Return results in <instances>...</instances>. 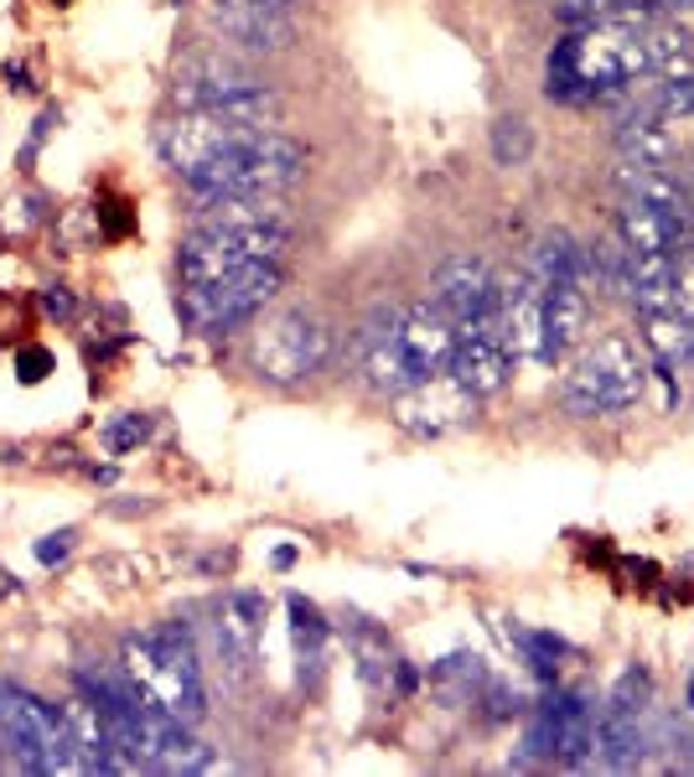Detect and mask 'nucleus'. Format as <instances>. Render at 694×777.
I'll return each instance as SVG.
<instances>
[{"label": "nucleus", "mask_w": 694, "mask_h": 777, "mask_svg": "<svg viewBox=\"0 0 694 777\" xmlns=\"http://www.w3.org/2000/svg\"><path fill=\"white\" fill-rule=\"evenodd\" d=\"M207 26L244 52H286L296 42V26L270 0H203Z\"/></svg>", "instance_id": "12"}, {"label": "nucleus", "mask_w": 694, "mask_h": 777, "mask_svg": "<svg viewBox=\"0 0 694 777\" xmlns=\"http://www.w3.org/2000/svg\"><path fill=\"white\" fill-rule=\"evenodd\" d=\"M0 746L21 773L52 777V773H84L78 746H73L68 715L52 710L42 694L21 684H0Z\"/></svg>", "instance_id": "4"}, {"label": "nucleus", "mask_w": 694, "mask_h": 777, "mask_svg": "<svg viewBox=\"0 0 694 777\" xmlns=\"http://www.w3.org/2000/svg\"><path fill=\"white\" fill-rule=\"evenodd\" d=\"M617 182H622L627 198H638L648 207H663L674 219L690 223V203H684V177L674 167H617Z\"/></svg>", "instance_id": "22"}, {"label": "nucleus", "mask_w": 694, "mask_h": 777, "mask_svg": "<svg viewBox=\"0 0 694 777\" xmlns=\"http://www.w3.org/2000/svg\"><path fill=\"white\" fill-rule=\"evenodd\" d=\"M270 6H280V11H286V6H296V0H270Z\"/></svg>", "instance_id": "41"}, {"label": "nucleus", "mask_w": 694, "mask_h": 777, "mask_svg": "<svg viewBox=\"0 0 694 777\" xmlns=\"http://www.w3.org/2000/svg\"><path fill=\"white\" fill-rule=\"evenodd\" d=\"M596 757L611 773H632L648 757V726L643 715H627V710H601V726H596Z\"/></svg>", "instance_id": "20"}, {"label": "nucleus", "mask_w": 694, "mask_h": 777, "mask_svg": "<svg viewBox=\"0 0 694 777\" xmlns=\"http://www.w3.org/2000/svg\"><path fill=\"white\" fill-rule=\"evenodd\" d=\"M648 705H653V674H648L643 663H627L622 674H617V684H611V694H607V710L648 715Z\"/></svg>", "instance_id": "31"}, {"label": "nucleus", "mask_w": 694, "mask_h": 777, "mask_svg": "<svg viewBox=\"0 0 694 777\" xmlns=\"http://www.w3.org/2000/svg\"><path fill=\"white\" fill-rule=\"evenodd\" d=\"M389 405L394 421L405 425L409 436H451V430L477 421V394L461 388L451 373H436V379L409 384L405 394H389Z\"/></svg>", "instance_id": "11"}, {"label": "nucleus", "mask_w": 694, "mask_h": 777, "mask_svg": "<svg viewBox=\"0 0 694 777\" xmlns=\"http://www.w3.org/2000/svg\"><path fill=\"white\" fill-rule=\"evenodd\" d=\"M498 317H503V338L513 358L524 363H549V342H544V280L534 270L513 275L509 286H498Z\"/></svg>", "instance_id": "16"}, {"label": "nucleus", "mask_w": 694, "mask_h": 777, "mask_svg": "<svg viewBox=\"0 0 694 777\" xmlns=\"http://www.w3.org/2000/svg\"><path fill=\"white\" fill-rule=\"evenodd\" d=\"M332 358V332L306 311H280L249 338V369L270 384H301Z\"/></svg>", "instance_id": "9"}, {"label": "nucleus", "mask_w": 694, "mask_h": 777, "mask_svg": "<svg viewBox=\"0 0 694 777\" xmlns=\"http://www.w3.org/2000/svg\"><path fill=\"white\" fill-rule=\"evenodd\" d=\"M528 270L540 275L544 286H559V280H580L586 286V249H580L570 234H544L540 249H534V265Z\"/></svg>", "instance_id": "25"}, {"label": "nucleus", "mask_w": 694, "mask_h": 777, "mask_svg": "<svg viewBox=\"0 0 694 777\" xmlns=\"http://www.w3.org/2000/svg\"><path fill=\"white\" fill-rule=\"evenodd\" d=\"M436 679L440 684H457V694L461 700H472V690H482L488 684V669H482V659H467V653H457V659H446V663H436Z\"/></svg>", "instance_id": "32"}, {"label": "nucleus", "mask_w": 694, "mask_h": 777, "mask_svg": "<svg viewBox=\"0 0 694 777\" xmlns=\"http://www.w3.org/2000/svg\"><path fill=\"white\" fill-rule=\"evenodd\" d=\"M627 301L638 311H674V254H632L627 259Z\"/></svg>", "instance_id": "21"}, {"label": "nucleus", "mask_w": 694, "mask_h": 777, "mask_svg": "<svg viewBox=\"0 0 694 777\" xmlns=\"http://www.w3.org/2000/svg\"><path fill=\"white\" fill-rule=\"evenodd\" d=\"M259 622H265V602H259L255 592H234L228 602H223V611H218V642L234 653L238 663L255 659Z\"/></svg>", "instance_id": "23"}, {"label": "nucleus", "mask_w": 694, "mask_h": 777, "mask_svg": "<svg viewBox=\"0 0 694 777\" xmlns=\"http://www.w3.org/2000/svg\"><path fill=\"white\" fill-rule=\"evenodd\" d=\"M357 369L378 394H405L409 384H420V373L409 369L405 338H399V306H378L363 327H357Z\"/></svg>", "instance_id": "14"}, {"label": "nucleus", "mask_w": 694, "mask_h": 777, "mask_svg": "<svg viewBox=\"0 0 694 777\" xmlns=\"http://www.w3.org/2000/svg\"><path fill=\"white\" fill-rule=\"evenodd\" d=\"M643 384H648V369L638 358V342L627 332H611V338L596 342L591 353H580V363L565 373L559 405L570 415H580V421L617 415V409H632L643 400Z\"/></svg>", "instance_id": "5"}, {"label": "nucleus", "mask_w": 694, "mask_h": 777, "mask_svg": "<svg viewBox=\"0 0 694 777\" xmlns=\"http://www.w3.org/2000/svg\"><path fill=\"white\" fill-rule=\"evenodd\" d=\"M42 306H47L52 317H73V296L63 286H47L42 290Z\"/></svg>", "instance_id": "39"}, {"label": "nucleus", "mask_w": 694, "mask_h": 777, "mask_svg": "<svg viewBox=\"0 0 694 777\" xmlns=\"http://www.w3.org/2000/svg\"><path fill=\"white\" fill-rule=\"evenodd\" d=\"M430 301L457 321V327H472V321L498 317V280L482 259L472 254H451L446 265L430 280Z\"/></svg>", "instance_id": "15"}, {"label": "nucleus", "mask_w": 694, "mask_h": 777, "mask_svg": "<svg viewBox=\"0 0 694 777\" xmlns=\"http://www.w3.org/2000/svg\"><path fill=\"white\" fill-rule=\"evenodd\" d=\"M555 11H559L565 26H596V21H617V17H622V0H559Z\"/></svg>", "instance_id": "33"}, {"label": "nucleus", "mask_w": 694, "mask_h": 777, "mask_svg": "<svg viewBox=\"0 0 694 777\" xmlns=\"http://www.w3.org/2000/svg\"><path fill=\"white\" fill-rule=\"evenodd\" d=\"M446 373H451L461 388H472L477 400H482V394H498V388L509 384L513 348H509V338H503V317L457 327V353H451V369Z\"/></svg>", "instance_id": "13"}, {"label": "nucleus", "mask_w": 694, "mask_h": 777, "mask_svg": "<svg viewBox=\"0 0 694 777\" xmlns=\"http://www.w3.org/2000/svg\"><path fill=\"white\" fill-rule=\"evenodd\" d=\"M648 42V73L674 84V78H694V36L674 21H659V26H643Z\"/></svg>", "instance_id": "24"}, {"label": "nucleus", "mask_w": 694, "mask_h": 777, "mask_svg": "<svg viewBox=\"0 0 694 777\" xmlns=\"http://www.w3.org/2000/svg\"><path fill=\"white\" fill-rule=\"evenodd\" d=\"M125 674L136 679L146 700L186 721V726H197L207 710V690H203V663H197V648L186 638L182 622H161L151 632H130L125 638Z\"/></svg>", "instance_id": "2"}, {"label": "nucleus", "mask_w": 694, "mask_h": 777, "mask_svg": "<svg viewBox=\"0 0 694 777\" xmlns=\"http://www.w3.org/2000/svg\"><path fill=\"white\" fill-rule=\"evenodd\" d=\"M259 130H265V125H249V119H234V115L182 109L177 119H167V125H161L156 146H161V156H167V167L182 171V182H186V177H197L207 161H218V156L238 151V146H249Z\"/></svg>", "instance_id": "10"}, {"label": "nucleus", "mask_w": 694, "mask_h": 777, "mask_svg": "<svg viewBox=\"0 0 694 777\" xmlns=\"http://www.w3.org/2000/svg\"><path fill=\"white\" fill-rule=\"evenodd\" d=\"M509 638L524 648L528 669H534L540 679H555V659H565V653H570V642L555 638V632H540V627H509Z\"/></svg>", "instance_id": "29"}, {"label": "nucleus", "mask_w": 694, "mask_h": 777, "mask_svg": "<svg viewBox=\"0 0 694 777\" xmlns=\"http://www.w3.org/2000/svg\"><path fill=\"white\" fill-rule=\"evenodd\" d=\"M52 369H57V358H52L47 348H21V353H17V379H21V384H42Z\"/></svg>", "instance_id": "36"}, {"label": "nucleus", "mask_w": 694, "mask_h": 777, "mask_svg": "<svg viewBox=\"0 0 694 777\" xmlns=\"http://www.w3.org/2000/svg\"><path fill=\"white\" fill-rule=\"evenodd\" d=\"M684 228L690 223L674 219V213H663V207H648L638 198H627L622 203V219H617V234L632 254H674L684 244Z\"/></svg>", "instance_id": "19"}, {"label": "nucleus", "mask_w": 694, "mask_h": 777, "mask_svg": "<svg viewBox=\"0 0 694 777\" xmlns=\"http://www.w3.org/2000/svg\"><path fill=\"white\" fill-rule=\"evenodd\" d=\"M290 565H296V550H290V544H280V550H275V571H290Z\"/></svg>", "instance_id": "40"}, {"label": "nucleus", "mask_w": 694, "mask_h": 777, "mask_svg": "<svg viewBox=\"0 0 694 777\" xmlns=\"http://www.w3.org/2000/svg\"><path fill=\"white\" fill-rule=\"evenodd\" d=\"M648 78V42L643 21H596L559 36L544 68V94L555 104H596L611 88Z\"/></svg>", "instance_id": "1"}, {"label": "nucleus", "mask_w": 694, "mask_h": 777, "mask_svg": "<svg viewBox=\"0 0 694 777\" xmlns=\"http://www.w3.org/2000/svg\"><path fill=\"white\" fill-rule=\"evenodd\" d=\"M146 436H151V421H146V415H115V421L104 425V451L125 457V451H136Z\"/></svg>", "instance_id": "34"}, {"label": "nucleus", "mask_w": 694, "mask_h": 777, "mask_svg": "<svg viewBox=\"0 0 694 777\" xmlns=\"http://www.w3.org/2000/svg\"><path fill=\"white\" fill-rule=\"evenodd\" d=\"M52 6H68V0H52Z\"/></svg>", "instance_id": "42"}, {"label": "nucleus", "mask_w": 694, "mask_h": 777, "mask_svg": "<svg viewBox=\"0 0 694 777\" xmlns=\"http://www.w3.org/2000/svg\"><path fill=\"white\" fill-rule=\"evenodd\" d=\"M534 156V130H528L524 115H503L492 125V161L498 167H524Z\"/></svg>", "instance_id": "27"}, {"label": "nucleus", "mask_w": 694, "mask_h": 777, "mask_svg": "<svg viewBox=\"0 0 694 777\" xmlns=\"http://www.w3.org/2000/svg\"><path fill=\"white\" fill-rule=\"evenodd\" d=\"M290 607V638H296V653H301L306 663H317L322 659V642H327V617L306 596H290L286 602Z\"/></svg>", "instance_id": "28"}, {"label": "nucleus", "mask_w": 694, "mask_h": 777, "mask_svg": "<svg viewBox=\"0 0 694 777\" xmlns=\"http://www.w3.org/2000/svg\"><path fill=\"white\" fill-rule=\"evenodd\" d=\"M99 228L109 238H125L130 234V213H125V203H119V198H104L99 203Z\"/></svg>", "instance_id": "37"}, {"label": "nucleus", "mask_w": 694, "mask_h": 777, "mask_svg": "<svg viewBox=\"0 0 694 777\" xmlns=\"http://www.w3.org/2000/svg\"><path fill=\"white\" fill-rule=\"evenodd\" d=\"M399 338H405L409 369L420 379H436V373L451 369V353H457V321L446 317L436 301L405 306L399 311Z\"/></svg>", "instance_id": "17"}, {"label": "nucleus", "mask_w": 694, "mask_h": 777, "mask_svg": "<svg viewBox=\"0 0 694 777\" xmlns=\"http://www.w3.org/2000/svg\"><path fill=\"white\" fill-rule=\"evenodd\" d=\"M290 244V228H244V223H207L197 219V228L182 238V280L186 286H203L218 275L238 270V265H255V259H280Z\"/></svg>", "instance_id": "8"}, {"label": "nucleus", "mask_w": 694, "mask_h": 777, "mask_svg": "<svg viewBox=\"0 0 694 777\" xmlns=\"http://www.w3.org/2000/svg\"><path fill=\"white\" fill-rule=\"evenodd\" d=\"M353 653H357V674H363V684H369V690H389V674L399 669V659L389 653V642L378 638V632H357Z\"/></svg>", "instance_id": "30"}, {"label": "nucleus", "mask_w": 694, "mask_h": 777, "mask_svg": "<svg viewBox=\"0 0 694 777\" xmlns=\"http://www.w3.org/2000/svg\"><path fill=\"white\" fill-rule=\"evenodd\" d=\"M674 311L694 327V249L690 244L674 249Z\"/></svg>", "instance_id": "35"}, {"label": "nucleus", "mask_w": 694, "mask_h": 777, "mask_svg": "<svg viewBox=\"0 0 694 777\" xmlns=\"http://www.w3.org/2000/svg\"><path fill=\"white\" fill-rule=\"evenodd\" d=\"M643 342L663 363H694V327L679 311H648L643 317Z\"/></svg>", "instance_id": "26"}, {"label": "nucleus", "mask_w": 694, "mask_h": 777, "mask_svg": "<svg viewBox=\"0 0 694 777\" xmlns=\"http://www.w3.org/2000/svg\"><path fill=\"white\" fill-rule=\"evenodd\" d=\"M68 550H73V529H63V534H47V540H36L32 555L42 560V565H63V560H68Z\"/></svg>", "instance_id": "38"}, {"label": "nucleus", "mask_w": 694, "mask_h": 777, "mask_svg": "<svg viewBox=\"0 0 694 777\" xmlns=\"http://www.w3.org/2000/svg\"><path fill=\"white\" fill-rule=\"evenodd\" d=\"M301 177H306L301 140L280 136V130H259L249 146H238V151L207 161L197 177H186V187L203 203H218V198H280Z\"/></svg>", "instance_id": "3"}, {"label": "nucleus", "mask_w": 694, "mask_h": 777, "mask_svg": "<svg viewBox=\"0 0 694 777\" xmlns=\"http://www.w3.org/2000/svg\"><path fill=\"white\" fill-rule=\"evenodd\" d=\"M280 290V265L275 259H255V265H238V270L203 280V286L182 290V321L203 338H223L244 321L255 317L259 306Z\"/></svg>", "instance_id": "7"}, {"label": "nucleus", "mask_w": 694, "mask_h": 777, "mask_svg": "<svg viewBox=\"0 0 694 777\" xmlns=\"http://www.w3.org/2000/svg\"><path fill=\"white\" fill-rule=\"evenodd\" d=\"M171 99L182 109H207V115H234L249 125H270L275 119V94L270 84L249 73L244 63L223 57V52H192L177 78H171Z\"/></svg>", "instance_id": "6"}, {"label": "nucleus", "mask_w": 694, "mask_h": 777, "mask_svg": "<svg viewBox=\"0 0 694 777\" xmlns=\"http://www.w3.org/2000/svg\"><path fill=\"white\" fill-rule=\"evenodd\" d=\"M586 311H591V290L580 286V280L544 286V342H549V363L576 348V338L586 332Z\"/></svg>", "instance_id": "18"}]
</instances>
